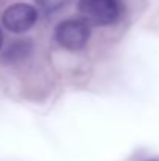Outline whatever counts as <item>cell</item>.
<instances>
[{
    "label": "cell",
    "mask_w": 159,
    "mask_h": 161,
    "mask_svg": "<svg viewBox=\"0 0 159 161\" xmlns=\"http://www.w3.org/2000/svg\"><path fill=\"white\" fill-rule=\"evenodd\" d=\"M78 11L89 25H111L122 17V0H80Z\"/></svg>",
    "instance_id": "obj_1"
},
{
    "label": "cell",
    "mask_w": 159,
    "mask_h": 161,
    "mask_svg": "<svg viewBox=\"0 0 159 161\" xmlns=\"http://www.w3.org/2000/svg\"><path fill=\"white\" fill-rule=\"evenodd\" d=\"M2 46H3V33L0 30V49H2Z\"/></svg>",
    "instance_id": "obj_5"
},
{
    "label": "cell",
    "mask_w": 159,
    "mask_h": 161,
    "mask_svg": "<svg viewBox=\"0 0 159 161\" xmlns=\"http://www.w3.org/2000/svg\"><path fill=\"white\" fill-rule=\"evenodd\" d=\"M69 2H70V0H36L38 6H39L41 11L45 13V14H52L55 11L64 8Z\"/></svg>",
    "instance_id": "obj_4"
},
{
    "label": "cell",
    "mask_w": 159,
    "mask_h": 161,
    "mask_svg": "<svg viewBox=\"0 0 159 161\" xmlns=\"http://www.w3.org/2000/svg\"><path fill=\"white\" fill-rule=\"evenodd\" d=\"M91 36V25L83 19H67L56 27L55 38L58 44L67 50H81Z\"/></svg>",
    "instance_id": "obj_2"
},
{
    "label": "cell",
    "mask_w": 159,
    "mask_h": 161,
    "mask_svg": "<svg viewBox=\"0 0 159 161\" xmlns=\"http://www.w3.org/2000/svg\"><path fill=\"white\" fill-rule=\"evenodd\" d=\"M38 20V9L28 3H14L8 6L2 16V22L6 30L13 33L28 31Z\"/></svg>",
    "instance_id": "obj_3"
}]
</instances>
